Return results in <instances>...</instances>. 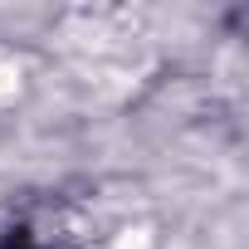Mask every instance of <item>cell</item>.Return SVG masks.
Returning a JSON list of instances; mask_svg holds the SVG:
<instances>
[{
    "instance_id": "obj_1",
    "label": "cell",
    "mask_w": 249,
    "mask_h": 249,
    "mask_svg": "<svg viewBox=\"0 0 249 249\" xmlns=\"http://www.w3.org/2000/svg\"><path fill=\"white\" fill-rule=\"evenodd\" d=\"M15 93H20V69H15V59L0 54V103L15 98Z\"/></svg>"
}]
</instances>
